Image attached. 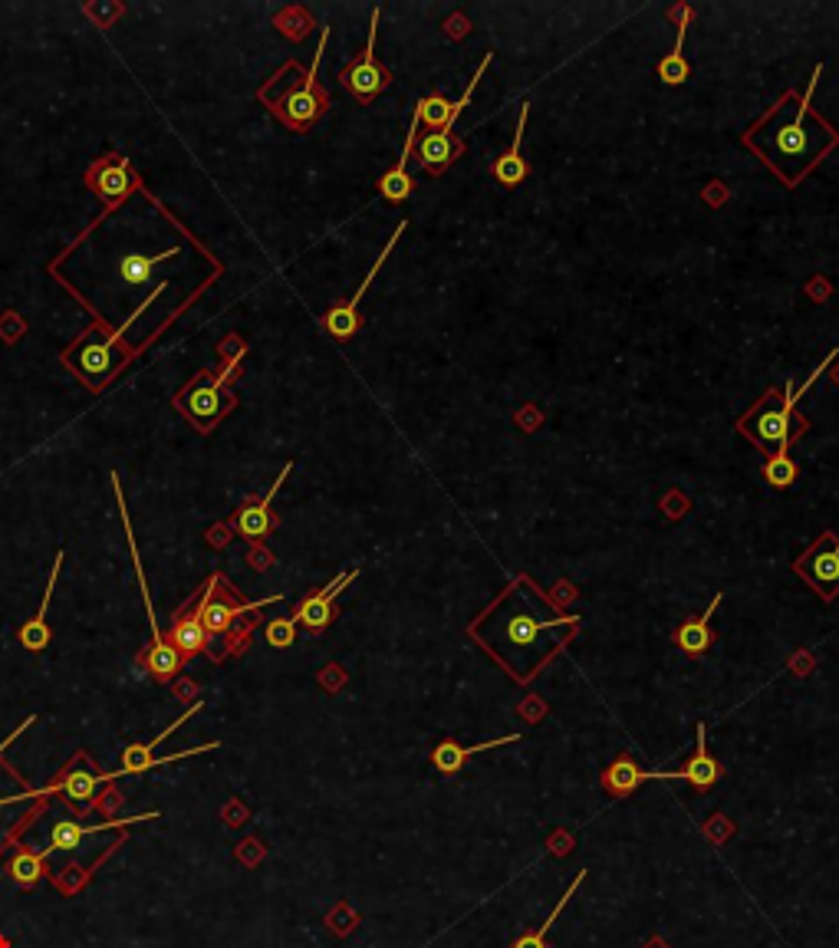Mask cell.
I'll return each instance as SVG.
<instances>
[{
  "mask_svg": "<svg viewBox=\"0 0 839 948\" xmlns=\"http://www.w3.org/2000/svg\"><path fill=\"white\" fill-rule=\"evenodd\" d=\"M102 784H109L106 771H96L93 761H89V754L79 751L76 758L63 767V774L50 784V790H53V797H63L73 810L83 814V810L93 807V800L99 797Z\"/></svg>",
  "mask_w": 839,
  "mask_h": 948,
  "instance_id": "cell-13",
  "label": "cell"
},
{
  "mask_svg": "<svg viewBox=\"0 0 839 948\" xmlns=\"http://www.w3.org/2000/svg\"><path fill=\"white\" fill-rule=\"evenodd\" d=\"M47 873V856L43 853H30V850H17L14 860L7 863V876L14 879L20 889H33Z\"/></svg>",
  "mask_w": 839,
  "mask_h": 948,
  "instance_id": "cell-26",
  "label": "cell"
},
{
  "mask_svg": "<svg viewBox=\"0 0 839 948\" xmlns=\"http://www.w3.org/2000/svg\"><path fill=\"white\" fill-rule=\"evenodd\" d=\"M356 577H359L356 570L339 573V577H336L333 583H326L323 590H316V593L306 596V600H300V606L293 609L290 619H293L297 626H306L310 632H323V629L336 619V596L343 593L346 586L353 583Z\"/></svg>",
  "mask_w": 839,
  "mask_h": 948,
  "instance_id": "cell-15",
  "label": "cell"
},
{
  "mask_svg": "<svg viewBox=\"0 0 839 948\" xmlns=\"http://www.w3.org/2000/svg\"><path fill=\"white\" fill-rule=\"evenodd\" d=\"M155 817H162V814L119 817V820L93 823V827H79V823H73V820H60V823H53V830H50V846H47V850H43V856H50V853H66V850H76V846L83 843L86 837H93V833H102V830H109V827H122V823H142V820H155Z\"/></svg>",
  "mask_w": 839,
  "mask_h": 948,
  "instance_id": "cell-19",
  "label": "cell"
},
{
  "mask_svg": "<svg viewBox=\"0 0 839 948\" xmlns=\"http://www.w3.org/2000/svg\"><path fill=\"white\" fill-rule=\"evenodd\" d=\"M83 182H86V188L93 191V195L102 201V205H106V214H112V211L122 205V201L132 198L135 191L142 188L139 172H135L129 158L119 155V152L99 155L96 162L86 168Z\"/></svg>",
  "mask_w": 839,
  "mask_h": 948,
  "instance_id": "cell-8",
  "label": "cell"
},
{
  "mask_svg": "<svg viewBox=\"0 0 839 948\" xmlns=\"http://www.w3.org/2000/svg\"><path fill=\"white\" fill-rule=\"evenodd\" d=\"M201 708V702L195 705V708H188L185 715H181L178 721H172L162 735L158 738H152L149 744H129L126 751H122V767L119 771H106V781L112 784V781H119V777H129V774H145V771H152V767H162V764H175V761H181V758H195V754H204V751H214L218 748V741H211V744H201V748H188V751H175V754H165V758H155V751H158V744L162 741H168L175 735V731L185 725V721L195 715V711Z\"/></svg>",
  "mask_w": 839,
  "mask_h": 948,
  "instance_id": "cell-11",
  "label": "cell"
},
{
  "mask_svg": "<svg viewBox=\"0 0 839 948\" xmlns=\"http://www.w3.org/2000/svg\"><path fill=\"white\" fill-rule=\"evenodd\" d=\"M47 794H53L50 787H43V790H24V794H10V797H0V814H4L7 807H14V804H24V800H33V797H47Z\"/></svg>",
  "mask_w": 839,
  "mask_h": 948,
  "instance_id": "cell-34",
  "label": "cell"
},
{
  "mask_svg": "<svg viewBox=\"0 0 839 948\" xmlns=\"http://www.w3.org/2000/svg\"><path fill=\"white\" fill-rule=\"evenodd\" d=\"M547 606L550 600L530 583V577H517L504 590L501 600L471 623L481 629L487 626V632H471V636L517 679L520 662H530V675H534L560 649V642L553 639V629L580 626V616H547L543 613Z\"/></svg>",
  "mask_w": 839,
  "mask_h": 948,
  "instance_id": "cell-2",
  "label": "cell"
},
{
  "mask_svg": "<svg viewBox=\"0 0 839 948\" xmlns=\"http://www.w3.org/2000/svg\"><path fill=\"white\" fill-rule=\"evenodd\" d=\"M415 149H418V165H422L428 175H441L458 155H464V139H455V135H445V132H428L422 142H415Z\"/></svg>",
  "mask_w": 839,
  "mask_h": 948,
  "instance_id": "cell-21",
  "label": "cell"
},
{
  "mask_svg": "<svg viewBox=\"0 0 839 948\" xmlns=\"http://www.w3.org/2000/svg\"><path fill=\"white\" fill-rule=\"evenodd\" d=\"M198 596V619L204 632H208V639H224V649L218 662L231 659V656H241L247 649V642H251V632L257 626V613L264 606H274L280 603V593L277 596H267V600H247V596L231 586V580L224 577L221 570H214L208 580L201 583V590H195Z\"/></svg>",
  "mask_w": 839,
  "mask_h": 948,
  "instance_id": "cell-4",
  "label": "cell"
},
{
  "mask_svg": "<svg viewBox=\"0 0 839 948\" xmlns=\"http://www.w3.org/2000/svg\"><path fill=\"white\" fill-rule=\"evenodd\" d=\"M645 781H652V771H642V767L632 761L629 754H619V758L603 771V777H599V784H603V790L609 797L636 794Z\"/></svg>",
  "mask_w": 839,
  "mask_h": 948,
  "instance_id": "cell-24",
  "label": "cell"
},
{
  "mask_svg": "<svg viewBox=\"0 0 839 948\" xmlns=\"http://www.w3.org/2000/svg\"><path fill=\"white\" fill-rule=\"evenodd\" d=\"M764 478L767 484H774V488H790V484L797 481V465H793L790 455H770L764 461Z\"/></svg>",
  "mask_w": 839,
  "mask_h": 948,
  "instance_id": "cell-32",
  "label": "cell"
},
{
  "mask_svg": "<svg viewBox=\"0 0 839 948\" xmlns=\"http://www.w3.org/2000/svg\"><path fill=\"white\" fill-rule=\"evenodd\" d=\"M241 356H244V349L218 369H201L198 376H191L185 386L175 392L172 405L198 428L201 435H211L214 428H218L237 409V395L231 389V379L241 376V369H237Z\"/></svg>",
  "mask_w": 839,
  "mask_h": 948,
  "instance_id": "cell-7",
  "label": "cell"
},
{
  "mask_svg": "<svg viewBox=\"0 0 839 948\" xmlns=\"http://www.w3.org/2000/svg\"><path fill=\"white\" fill-rule=\"evenodd\" d=\"M326 40H330V27H323L320 47H316V60L310 63V70H303L297 60H290L257 89L260 103L274 112L290 132H310L316 122L323 119V112L330 109V93H326L320 79H316L320 76Z\"/></svg>",
  "mask_w": 839,
  "mask_h": 948,
  "instance_id": "cell-3",
  "label": "cell"
},
{
  "mask_svg": "<svg viewBox=\"0 0 839 948\" xmlns=\"http://www.w3.org/2000/svg\"><path fill=\"white\" fill-rule=\"evenodd\" d=\"M797 382H787L784 389H767V395L751 412L741 415L738 432L764 451V455H790V445L807 432L810 422L797 415Z\"/></svg>",
  "mask_w": 839,
  "mask_h": 948,
  "instance_id": "cell-6",
  "label": "cell"
},
{
  "mask_svg": "<svg viewBox=\"0 0 839 948\" xmlns=\"http://www.w3.org/2000/svg\"><path fill=\"white\" fill-rule=\"evenodd\" d=\"M793 573L810 586V590L820 593V600H836L839 596V537L836 534H820L797 557L793 563Z\"/></svg>",
  "mask_w": 839,
  "mask_h": 948,
  "instance_id": "cell-9",
  "label": "cell"
},
{
  "mask_svg": "<svg viewBox=\"0 0 839 948\" xmlns=\"http://www.w3.org/2000/svg\"><path fill=\"white\" fill-rule=\"evenodd\" d=\"M451 106L455 103H448L445 96H425V99H418V106H415V116L425 122V126H432V132H441L448 126V119H451Z\"/></svg>",
  "mask_w": 839,
  "mask_h": 948,
  "instance_id": "cell-29",
  "label": "cell"
},
{
  "mask_svg": "<svg viewBox=\"0 0 839 948\" xmlns=\"http://www.w3.org/2000/svg\"><path fill=\"white\" fill-rule=\"evenodd\" d=\"M520 741V735H504V738H491L487 744H468V748H461L458 741H441L438 748L432 751V764H435V771H441V774H458L464 764H468V758H474V754H481V751H491V748H504V744H517Z\"/></svg>",
  "mask_w": 839,
  "mask_h": 948,
  "instance_id": "cell-23",
  "label": "cell"
},
{
  "mask_svg": "<svg viewBox=\"0 0 839 948\" xmlns=\"http://www.w3.org/2000/svg\"><path fill=\"white\" fill-rule=\"evenodd\" d=\"M820 73L823 66H816L803 96L787 89L780 103L770 106L767 116H761V122L741 139L787 188H797L839 145V132L813 112V89Z\"/></svg>",
  "mask_w": 839,
  "mask_h": 948,
  "instance_id": "cell-1",
  "label": "cell"
},
{
  "mask_svg": "<svg viewBox=\"0 0 839 948\" xmlns=\"http://www.w3.org/2000/svg\"><path fill=\"white\" fill-rule=\"evenodd\" d=\"M721 600L724 596L718 593L711 600V606L705 609L701 616H691L688 623H682L675 629V646L685 652V656H705V652L711 649V642H714V632H711V616H714V609L721 606Z\"/></svg>",
  "mask_w": 839,
  "mask_h": 948,
  "instance_id": "cell-22",
  "label": "cell"
},
{
  "mask_svg": "<svg viewBox=\"0 0 839 948\" xmlns=\"http://www.w3.org/2000/svg\"><path fill=\"white\" fill-rule=\"evenodd\" d=\"M379 191H382L385 201H405L415 191V182H412V175H408L405 168L395 165V168H389V172L379 178Z\"/></svg>",
  "mask_w": 839,
  "mask_h": 948,
  "instance_id": "cell-31",
  "label": "cell"
},
{
  "mask_svg": "<svg viewBox=\"0 0 839 948\" xmlns=\"http://www.w3.org/2000/svg\"><path fill=\"white\" fill-rule=\"evenodd\" d=\"M198 596L191 593L185 603H181L175 613H172V626H168L165 639L172 642V646L181 652L185 659L191 656H204V652H211V639L208 632H204L201 619H198Z\"/></svg>",
  "mask_w": 839,
  "mask_h": 948,
  "instance_id": "cell-17",
  "label": "cell"
},
{
  "mask_svg": "<svg viewBox=\"0 0 839 948\" xmlns=\"http://www.w3.org/2000/svg\"><path fill=\"white\" fill-rule=\"evenodd\" d=\"M139 349L142 346H132L126 340V330H122V326L119 330H112L106 320H99L96 316V320L63 349L60 359L89 392L99 395L129 369L132 359L139 356Z\"/></svg>",
  "mask_w": 839,
  "mask_h": 948,
  "instance_id": "cell-5",
  "label": "cell"
},
{
  "mask_svg": "<svg viewBox=\"0 0 839 948\" xmlns=\"http://www.w3.org/2000/svg\"><path fill=\"white\" fill-rule=\"evenodd\" d=\"M527 103L520 106V119H517V129H514V142H510V149L494 162V178L501 182L504 188H517L524 178L530 175V165L527 158L520 155V142H524V126H527Z\"/></svg>",
  "mask_w": 839,
  "mask_h": 948,
  "instance_id": "cell-25",
  "label": "cell"
},
{
  "mask_svg": "<svg viewBox=\"0 0 839 948\" xmlns=\"http://www.w3.org/2000/svg\"><path fill=\"white\" fill-rule=\"evenodd\" d=\"M290 471H293V465H283V471L277 474V481H274V488H270L264 498H247V501L231 514V521L221 524V527L234 530V534H241L244 540H251V544H260V540H267L270 530H277V524H280V517L274 514V498H277L280 484L290 478Z\"/></svg>",
  "mask_w": 839,
  "mask_h": 948,
  "instance_id": "cell-12",
  "label": "cell"
},
{
  "mask_svg": "<svg viewBox=\"0 0 839 948\" xmlns=\"http://www.w3.org/2000/svg\"><path fill=\"white\" fill-rule=\"evenodd\" d=\"M60 567H63V550L53 557V573L47 580V593H43L37 616L27 619V623L20 626V646H24L27 652H43L50 646V639H53V629L47 623V609H50V600H53V586H56V577H60Z\"/></svg>",
  "mask_w": 839,
  "mask_h": 948,
  "instance_id": "cell-20",
  "label": "cell"
},
{
  "mask_svg": "<svg viewBox=\"0 0 839 948\" xmlns=\"http://www.w3.org/2000/svg\"><path fill=\"white\" fill-rule=\"evenodd\" d=\"M405 228H408V224L402 221L399 228H395V234L389 237V241H385L382 254L376 257V264H372V270H369V274L362 277V287H359V290L353 293V297H349L346 303H336V307H333L330 313L323 316V326H326V333H330V336H336V340H353V336H356V330H359V303H362V297H366V290L372 287V280H376V274H379V270H382V264L389 261L392 247H395V241H399V237L405 234Z\"/></svg>",
  "mask_w": 839,
  "mask_h": 948,
  "instance_id": "cell-14",
  "label": "cell"
},
{
  "mask_svg": "<svg viewBox=\"0 0 839 948\" xmlns=\"http://www.w3.org/2000/svg\"><path fill=\"white\" fill-rule=\"evenodd\" d=\"M583 879H586V869H580V873H576V879H573V883H570V889H566V893L560 896V902H557V906H553V912H550V916H547V922H543L540 929H534V932L520 935V939L514 942V948H547V935H550V929H553V922L560 919V912L566 909V902H570V896L576 893V889H580V883H583Z\"/></svg>",
  "mask_w": 839,
  "mask_h": 948,
  "instance_id": "cell-28",
  "label": "cell"
},
{
  "mask_svg": "<svg viewBox=\"0 0 839 948\" xmlns=\"http://www.w3.org/2000/svg\"><path fill=\"white\" fill-rule=\"evenodd\" d=\"M652 781H685L695 790H711L721 781V764L714 761V754L708 751V738H705V725L698 721V744L695 754L678 767V771H652Z\"/></svg>",
  "mask_w": 839,
  "mask_h": 948,
  "instance_id": "cell-16",
  "label": "cell"
},
{
  "mask_svg": "<svg viewBox=\"0 0 839 948\" xmlns=\"http://www.w3.org/2000/svg\"><path fill=\"white\" fill-rule=\"evenodd\" d=\"M264 636H267V642L274 649H290L293 639H297V623H293L290 616L287 619H270L267 629H264Z\"/></svg>",
  "mask_w": 839,
  "mask_h": 948,
  "instance_id": "cell-33",
  "label": "cell"
},
{
  "mask_svg": "<svg viewBox=\"0 0 839 948\" xmlns=\"http://www.w3.org/2000/svg\"><path fill=\"white\" fill-rule=\"evenodd\" d=\"M175 254H178V247H168V251H162L158 257L129 254L126 261H122V277H126L129 284H145V280H149V274H152V267L162 264V261H168V257H175Z\"/></svg>",
  "mask_w": 839,
  "mask_h": 948,
  "instance_id": "cell-30",
  "label": "cell"
},
{
  "mask_svg": "<svg viewBox=\"0 0 839 948\" xmlns=\"http://www.w3.org/2000/svg\"><path fill=\"white\" fill-rule=\"evenodd\" d=\"M685 27H688V10H682V24H678V40H675V50L665 56L659 63V79L665 86H682L685 79L691 76V66L682 56V47H685Z\"/></svg>",
  "mask_w": 839,
  "mask_h": 948,
  "instance_id": "cell-27",
  "label": "cell"
},
{
  "mask_svg": "<svg viewBox=\"0 0 839 948\" xmlns=\"http://www.w3.org/2000/svg\"><path fill=\"white\" fill-rule=\"evenodd\" d=\"M185 662L188 659L181 656V652L165 636L152 639L149 646H145L139 656H135V665H139V669L149 675V679H155V682H178Z\"/></svg>",
  "mask_w": 839,
  "mask_h": 948,
  "instance_id": "cell-18",
  "label": "cell"
},
{
  "mask_svg": "<svg viewBox=\"0 0 839 948\" xmlns=\"http://www.w3.org/2000/svg\"><path fill=\"white\" fill-rule=\"evenodd\" d=\"M379 17L382 10H372V24H369V40L366 50H362L359 60H353L346 70H339V83H343L349 93H353L359 103H372L382 89L392 86V73L376 60V37H379Z\"/></svg>",
  "mask_w": 839,
  "mask_h": 948,
  "instance_id": "cell-10",
  "label": "cell"
}]
</instances>
